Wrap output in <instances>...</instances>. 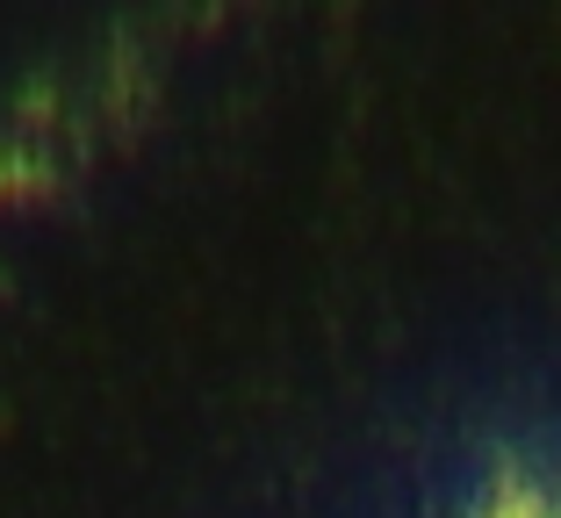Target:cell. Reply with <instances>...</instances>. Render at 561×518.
<instances>
[{
  "instance_id": "6da1fadb",
  "label": "cell",
  "mask_w": 561,
  "mask_h": 518,
  "mask_svg": "<svg viewBox=\"0 0 561 518\" xmlns=\"http://www.w3.org/2000/svg\"><path fill=\"white\" fill-rule=\"evenodd\" d=\"M482 518H561V497L533 469H496L490 497H482Z\"/></svg>"
}]
</instances>
